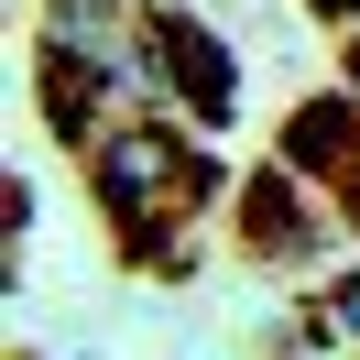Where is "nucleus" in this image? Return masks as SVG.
I'll list each match as a JSON object with an SVG mask.
<instances>
[{"instance_id":"7","label":"nucleus","mask_w":360,"mask_h":360,"mask_svg":"<svg viewBox=\"0 0 360 360\" xmlns=\"http://www.w3.org/2000/svg\"><path fill=\"white\" fill-rule=\"evenodd\" d=\"M349 88H360V22H349Z\"/></svg>"},{"instance_id":"4","label":"nucleus","mask_w":360,"mask_h":360,"mask_svg":"<svg viewBox=\"0 0 360 360\" xmlns=\"http://www.w3.org/2000/svg\"><path fill=\"white\" fill-rule=\"evenodd\" d=\"M295 164H262V175H240V240L262 251V262H306L316 251V219H306V197H295Z\"/></svg>"},{"instance_id":"5","label":"nucleus","mask_w":360,"mask_h":360,"mask_svg":"<svg viewBox=\"0 0 360 360\" xmlns=\"http://www.w3.org/2000/svg\"><path fill=\"white\" fill-rule=\"evenodd\" d=\"M316 328H328V338H349V349H360V262H349V273L328 284V306H316Z\"/></svg>"},{"instance_id":"2","label":"nucleus","mask_w":360,"mask_h":360,"mask_svg":"<svg viewBox=\"0 0 360 360\" xmlns=\"http://www.w3.org/2000/svg\"><path fill=\"white\" fill-rule=\"evenodd\" d=\"M131 33H142V55H153L164 98H186V120H207V131H219V120L240 110V66H229V44L197 22V11L153 0V11H131Z\"/></svg>"},{"instance_id":"1","label":"nucleus","mask_w":360,"mask_h":360,"mask_svg":"<svg viewBox=\"0 0 360 360\" xmlns=\"http://www.w3.org/2000/svg\"><path fill=\"white\" fill-rule=\"evenodd\" d=\"M88 197L110 207V229H120V251H131V262L186 273L175 219L219 197V164H207L186 131H164V120H120L110 142H88Z\"/></svg>"},{"instance_id":"6","label":"nucleus","mask_w":360,"mask_h":360,"mask_svg":"<svg viewBox=\"0 0 360 360\" xmlns=\"http://www.w3.org/2000/svg\"><path fill=\"white\" fill-rule=\"evenodd\" d=\"M306 11H316V22H338V33L360 22V0H306Z\"/></svg>"},{"instance_id":"3","label":"nucleus","mask_w":360,"mask_h":360,"mask_svg":"<svg viewBox=\"0 0 360 360\" xmlns=\"http://www.w3.org/2000/svg\"><path fill=\"white\" fill-rule=\"evenodd\" d=\"M284 164L306 186H338V197L360 207V88L349 98H306V110L284 120Z\"/></svg>"}]
</instances>
